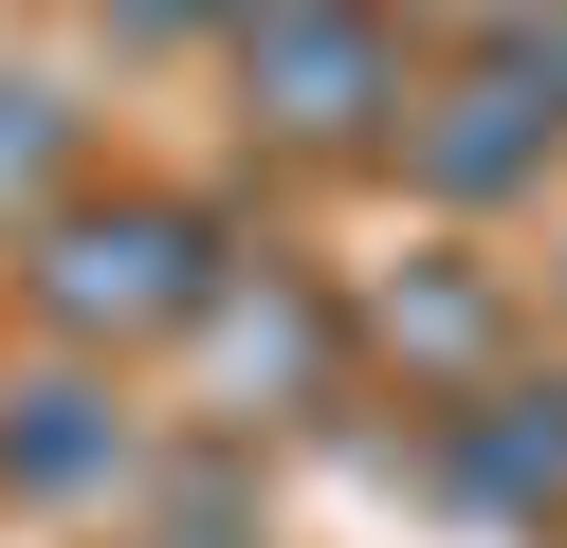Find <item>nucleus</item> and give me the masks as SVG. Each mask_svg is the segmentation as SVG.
<instances>
[{"instance_id":"obj_1","label":"nucleus","mask_w":567,"mask_h":548,"mask_svg":"<svg viewBox=\"0 0 567 548\" xmlns=\"http://www.w3.org/2000/svg\"><path fill=\"white\" fill-rule=\"evenodd\" d=\"M38 292H55L74 329H165V311L202 292V238H184V219H147V201H128V219H74V238L38 256Z\"/></svg>"},{"instance_id":"obj_2","label":"nucleus","mask_w":567,"mask_h":548,"mask_svg":"<svg viewBox=\"0 0 567 548\" xmlns=\"http://www.w3.org/2000/svg\"><path fill=\"white\" fill-rule=\"evenodd\" d=\"M257 92L293 110V128H348V92H367V37L293 0V19H257Z\"/></svg>"},{"instance_id":"obj_4","label":"nucleus","mask_w":567,"mask_h":548,"mask_svg":"<svg viewBox=\"0 0 567 548\" xmlns=\"http://www.w3.org/2000/svg\"><path fill=\"white\" fill-rule=\"evenodd\" d=\"M38 165H55V110H38V92H0V201H19Z\"/></svg>"},{"instance_id":"obj_3","label":"nucleus","mask_w":567,"mask_h":548,"mask_svg":"<svg viewBox=\"0 0 567 548\" xmlns=\"http://www.w3.org/2000/svg\"><path fill=\"white\" fill-rule=\"evenodd\" d=\"M92 457H111V438L74 421V384H38L19 421H0V475H38V494H55V475H92Z\"/></svg>"},{"instance_id":"obj_5","label":"nucleus","mask_w":567,"mask_h":548,"mask_svg":"<svg viewBox=\"0 0 567 548\" xmlns=\"http://www.w3.org/2000/svg\"><path fill=\"white\" fill-rule=\"evenodd\" d=\"M128 19H147V37H165V19H202V0H128Z\"/></svg>"}]
</instances>
